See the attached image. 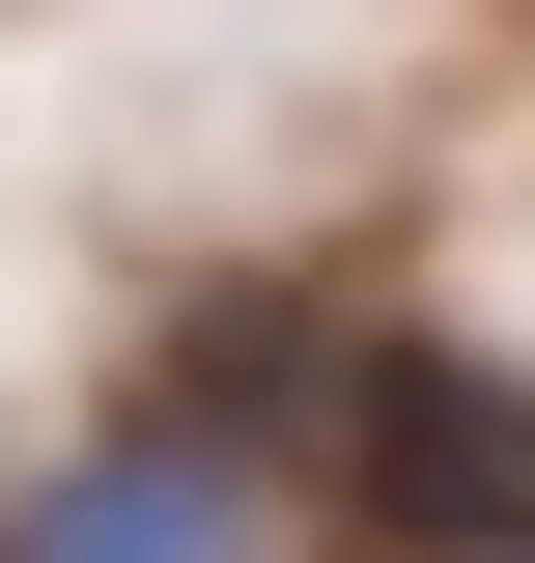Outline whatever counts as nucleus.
<instances>
[{"label": "nucleus", "instance_id": "obj_1", "mask_svg": "<svg viewBox=\"0 0 535 563\" xmlns=\"http://www.w3.org/2000/svg\"><path fill=\"white\" fill-rule=\"evenodd\" d=\"M310 479H338V536H367V563H507V536H535V395H507V366H451V339H338Z\"/></svg>", "mask_w": 535, "mask_h": 563}, {"label": "nucleus", "instance_id": "obj_2", "mask_svg": "<svg viewBox=\"0 0 535 563\" xmlns=\"http://www.w3.org/2000/svg\"><path fill=\"white\" fill-rule=\"evenodd\" d=\"M0 563H254V451L226 422H113V451H57L0 507Z\"/></svg>", "mask_w": 535, "mask_h": 563}, {"label": "nucleus", "instance_id": "obj_3", "mask_svg": "<svg viewBox=\"0 0 535 563\" xmlns=\"http://www.w3.org/2000/svg\"><path fill=\"white\" fill-rule=\"evenodd\" d=\"M507 563H535V536H507Z\"/></svg>", "mask_w": 535, "mask_h": 563}]
</instances>
